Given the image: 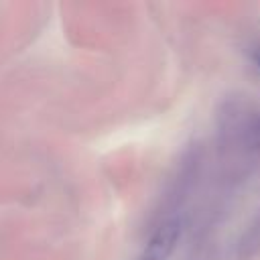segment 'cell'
I'll return each instance as SVG.
<instances>
[{"mask_svg":"<svg viewBox=\"0 0 260 260\" xmlns=\"http://www.w3.org/2000/svg\"><path fill=\"white\" fill-rule=\"evenodd\" d=\"M185 173H177L165 195L160 197L148 228L144 230V238L138 246L134 260H169L177 250V244L185 230Z\"/></svg>","mask_w":260,"mask_h":260,"instance_id":"cell-1","label":"cell"},{"mask_svg":"<svg viewBox=\"0 0 260 260\" xmlns=\"http://www.w3.org/2000/svg\"><path fill=\"white\" fill-rule=\"evenodd\" d=\"M252 59H254V63H256V67L260 69V47L254 51V55H252Z\"/></svg>","mask_w":260,"mask_h":260,"instance_id":"cell-2","label":"cell"},{"mask_svg":"<svg viewBox=\"0 0 260 260\" xmlns=\"http://www.w3.org/2000/svg\"><path fill=\"white\" fill-rule=\"evenodd\" d=\"M254 132H256V136H258V140H260V122H258V126H256V130H254Z\"/></svg>","mask_w":260,"mask_h":260,"instance_id":"cell-3","label":"cell"}]
</instances>
